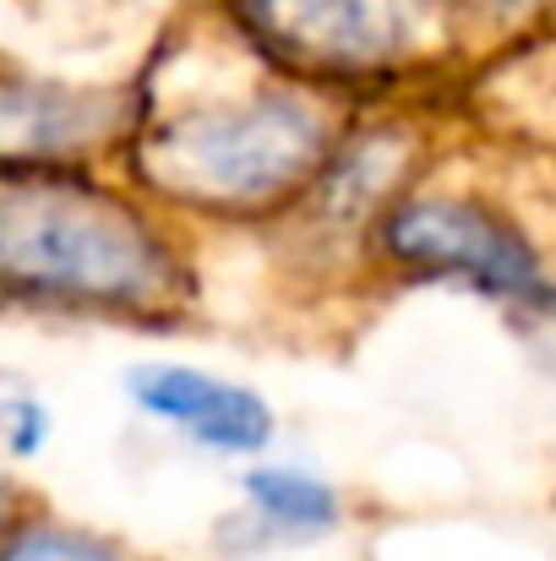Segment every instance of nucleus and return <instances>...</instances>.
<instances>
[{"label": "nucleus", "mask_w": 556, "mask_h": 561, "mask_svg": "<svg viewBox=\"0 0 556 561\" xmlns=\"http://www.w3.org/2000/svg\"><path fill=\"white\" fill-rule=\"evenodd\" d=\"M333 153V115L284 82L175 88L164 104L137 99L126 131L137 186L207 218H262L311 196Z\"/></svg>", "instance_id": "f257e3e1"}, {"label": "nucleus", "mask_w": 556, "mask_h": 561, "mask_svg": "<svg viewBox=\"0 0 556 561\" xmlns=\"http://www.w3.org/2000/svg\"><path fill=\"white\" fill-rule=\"evenodd\" d=\"M0 295L71 317L170 322L191 300V267L137 196L44 175L0 186Z\"/></svg>", "instance_id": "f03ea898"}, {"label": "nucleus", "mask_w": 556, "mask_h": 561, "mask_svg": "<svg viewBox=\"0 0 556 561\" xmlns=\"http://www.w3.org/2000/svg\"><path fill=\"white\" fill-rule=\"evenodd\" d=\"M442 16V0H229L251 60L311 88L398 77L436 49Z\"/></svg>", "instance_id": "7ed1b4c3"}, {"label": "nucleus", "mask_w": 556, "mask_h": 561, "mask_svg": "<svg viewBox=\"0 0 556 561\" xmlns=\"http://www.w3.org/2000/svg\"><path fill=\"white\" fill-rule=\"evenodd\" d=\"M387 267L425 284H453L519 317H552L556 284L535 245L475 196H398L376 218Z\"/></svg>", "instance_id": "20e7f679"}, {"label": "nucleus", "mask_w": 556, "mask_h": 561, "mask_svg": "<svg viewBox=\"0 0 556 561\" xmlns=\"http://www.w3.org/2000/svg\"><path fill=\"white\" fill-rule=\"evenodd\" d=\"M132 93L38 82L22 71H0V186L82 175V164L104 148H126Z\"/></svg>", "instance_id": "39448f33"}, {"label": "nucleus", "mask_w": 556, "mask_h": 561, "mask_svg": "<svg viewBox=\"0 0 556 561\" xmlns=\"http://www.w3.org/2000/svg\"><path fill=\"white\" fill-rule=\"evenodd\" d=\"M132 403L148 420L175 425L207 453L224 458H251L273 442V409L262 403V392L224 381L207 371H185V366H148L132 376Z\"/></svg>", "instance_id": "423d86ee"}, {"label": "nucleus", "mask_w": 556, "mask_h": 561, "mask_svg": "<svg viewBox=\"0 0 556 561\" xmlns=\"http://www.w3.org/2000/svg\"><path fill=\"white\" fill-rule=\"evenodd\" d=\"M246 502L251 513L279 529V535H295V540H311V535H328L339 524V491L317 474H300V469H251L246 474Z\"/></svg>", "instance_id": "0eeeda50"}, {"label": "nucleus", "mask_w": 556, "mask_h": 561, "mask_svg": "<svg viewBox=\"0 0 556 561\" xmlns=\"http://www.w3.org/2000/svg\"><path fill=\"white\" fill-rule=\"evenodd\" d=\"M0 561H132L126 551L104 546L99 535H77V529H22L11 540H0Z\"/></svg>", "instance_id": "6e6552de"}, {"label": "nucleus", "mask_w": 556, "mask_h": 561, "mask_svg": "<svg viewBox=\"0 0 556 561\" xmlns=\"http://www.w3.org/2000/svg\"><path fill=\"white\" fill-rule=\"evenodd\" d=\"M442 5H447V11H453V5H469V11H524L530 0H442Z\"/></svg>", "instance_id": "1a4fd4ad"}, {"label": "nucleus", "mask_w": 556, "mask_h": 561, "mask_svg": "<svg viewBox=\"0 0 556 561\" xmlns=\"http://www.w3.org/2000/svg\"><path fill=\"white\" fill-rule=\"evenodd\" d=\"M5 513H11V496H5V480H0V529H5Z\"/></svg>", "instance_id": "9d476101"}]
</instances>
